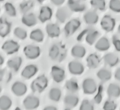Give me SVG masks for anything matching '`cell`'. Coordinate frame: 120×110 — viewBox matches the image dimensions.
<instances>
[{
    "label": "cell",
    "instance_id": "d6986e66",
    "mask_svg": "<svg viewBox=\"0 0 120 110\" xmlns=\"http://www.w3.org/2000/svg\"><path fill=\"white\" fill-rule=\"evenodd\" d=\"M22 23L28 27L35 26L38 23L36 16L33 12H28L24 14L22 18Z\"/></svg>",
    "mask_w": 120,
    "mask_h": 110
},
{
    "label": "cell",
    "instance_id": "b9f144b4",
    "mask_svg": "<svg viewBox=\"0 0 120 110\" xmlns=\"http://www.w3.org/2000/svg\"><path fill=\"white\" fill-rule=\"evenodd\" d=\"M66 0H50L51 2L56 6H61L62 5Z\"/></svg>",
    "mask_w": 120,
    "mask_h": 110
},
{
    "label": "cell",
    "instance_id": "ba28073f",
    "mask_svg": "<svg viewBox=\"0 0 120 110\" xmlns=\"http://www.w3.org/2000/svg\"><path fill=\"white\" fill-rule=\"evenodd\" d=\"M20 45L14 40H8L4 42L2 47L3 51L8 55L15 54L20 49Z\"/></svg>",
    "mask_w": 120,
    "mask_h": 110
},
{
    "label": "cell",
    "instance_id": "681fc988",
    "mask_svg": "<svg viewBox=\"0 0 120 110\" xmlns=\"http://www.w3.org/2000/svg\"><path fill=\"white\" fill-rule=\"evenodd\" d=\"M2 92V87L1 86V85H0V93H1Z\"/></svg>",
    "mask_w": 120,
    "mask_h": 110
},
{
    "label": "cell",
    "instance_id": "cb8c5ba5",
    "mask_svg": "<svg viewBox=\"0 0 120 110\" xmlns=\"http://www.w3.org/2000/svg\"><path fill=\"white\" fill-rule=\"evenodd\" d=\"M104 63L107 66L109 67H113L116 66L119 62V59L117 56L113 53H108L104 56Z\"/></svg>",
    "mask_w": 120,
    "mask_h": 110
},
{
    "label": "cell",
    "instance_id": "5bb4252c",
    "mask_svg": "<svg viewBox=\"0 0 120 110\" xmlns=\"http://www.w3.org/2000/svg\"><path fill=\"white\" fill-rule=\"evenodd\" d=\"M52 10L49 6H43L41 8L38 15V19L41 22L45 23L50 20L52 16Z\"/></svg>",
    "mask_w": 120,
    "mask_h": 110
},
{
    "label": "cell",
    "instance_id": "7c38bea8",
    "mask_svg": "<svg viewBox=\"0 0 120 110\" xmlns=\"http://www.w3.org/2000/svg\"><path fill=\"white\" fill-rule=\"evenodd\" d=\"M67 5L70 11L73 12H82L86 9V4L81 0H68Z\"/></svg>",
    "mask_w": 120,
    "mask_h": 110
},
{
    "label": "cell",
    "instance_id": "83f0119b",
    "mask_svg": "<svg viewBox=\"0 0 120 110\" xmlns=\"http://www.w3.org/2000/svg\"><path fill=\"white\" fill-rule=\"evenodd\" d=\"M96 76L98 79L102 82H106L112 78V74L108 69L102 68L98 71Z\"/></svg>",
    "mask_w": 120,
    "mask_h": 110
},
{
    "label": "cell",
    "instance_id": "e575fe53",
    "mask_svg": "<svg viewBox=\"0 0 120 110\" xmlns=\"http://www.w3.org/2000/svg\"><path fill=\"white\" fill-rule=\"evenodd\" d=\"M4 7L5 11L8 16L10 17H15L16 16V10L11 3L6 2Z\"/></svg>",
    "mask_w": 120,
    "mask_h": 110
},
{
    "label": "cell",
    "instance_id": "ac0fdd59",
    "mask_svg": "<svg viewBox=\"0 0 120 110\" xmlns=\"http://www.w3.org/2000/svg\"><path fill=\"white\" fill-rule=\"evenodd\" d=\"M99 16L96 11L91 10L86 12L83 15V20L88 25H94L98 22Z\"/></svg>",
    "mask_w": 120,
    "mask_h": 110
},
{
    "label": "cell",
    "instance_id": "f6af8a7d",
    "mask_svg": "<svg viewBox=\"0 0 120 110\" xmlns=\"http://www.w3.org/2000/svg\"><path fill=\"white\" fill-rule=\"evenodd\" d=\"M4 58H3V57L1 55H0V66L3 65V64L4 63Z\"/></svg>",
    "mask_w": 120,
    "mask_h": 110
},
{
    "label": "cell",
    "instance_id": "5b68a950",
    "mask_svg": "<svg viewBox=\"0 0 120 110\" xmlns=\"http://www.w3.org/2000/svg\"><path fill=\"white\" fill-rule=\"evenodd\" d=\"M23 52L28 59H35L40 56L41 49L38 46L28 45L24 48Z\"/></svg>",
    "mask_w": 120,
    "mask_h": 110
},
{
    "label": "cell",
    "instance_id": "7a4b0ae2",
    "mask_svg": "<svg viewBox=\"0 0 120 110\" xmlns=\"http://www.w3.org/2000/svg\"><path fill=\"white\" fill-rule=\"evenodd\" d=\"M48 79L45 76L41 75L34 80L31 83L30 88L32 91L35 93H41L47 88Z\"/></svg>",
    "mask_w": 120,
    "mask_h": 110
},
{
    "label": "cell",
    "instance_id": "f546056e",
    "mask_svg": "<svg viewBox=\"0 0 120 110\" xmlns=\"http://www.w3.org/2000/svg\"><path fill=\"white\" fill-rule=\"evenodd\" d=\"M67 91L71 93H75L79 90V85L77 81L75 79H70L67 81L65 84Z\"/></svg>",
    "mask_w": 120,
    "mask_h": 110
},
{
    "label": "cell",
    "instance_id": "bcb514c9",
    "mask_svg": "<svg viewBox=\"0 0 120 110\" xmlns=\"http://www.w3.org/2000/svg\"><path fill=\"white\" fill-rule=\"evenodd\" d=\"M45 1V0H37V1L38 2L40 3H43Z\"/></svg>",
    "mask_w": 120,
    "mask_h": 110
},
{
    "label": "cell",
    "instance_id": "60d3db41",
    "mask_svg": "<svg viewBox=\"0 0 120 110\" xmlns=\"http://www.w3.org/2000/svg\"><path fill=\"white\" fill-rule=\"evenodd\" d=\"M112 42L115 49L117 51L120 52V40L119 38V37L115 35L112 37Z\"/></svg>",
    "mask_w": 120,
    "mask_h": 110
},
{
    "label": "cell",
    "instance_id": "30bf717a",
    "mask_svg": "<svg viewBox=\"0 0 120 110\" xmlns=\"http://www.w3.org/2000/svg\"><path fill=\"white\" fill-rule=\"evenodd\" d=\"M69 71L73 75H81L83 73L84 67L82 63L77 61H72L68 64Z\"/></svg>",
    "mask_w": 120,
    "mask_h": 110
},
{
    "label": "cell",
    "instance_id": "f907efd6",
    "mask_svg": "<svg viewBox=\"0 0 120 110\" xmlns=\"http://www.w3.org/2000/svg\"><path fill=\"white\" fill-rule=\"evenodd\" d=\"M4 0H0V2H3Z\"/></svg>",
    "mask_w": 120,
    "mask_h": 110
},
{
    "label": "cell",
    "instance_id": "7dc6e473",
    "mask_svg": "<svg viewBox=\"0 0 120 110\" xmlns=\"http://www.w3.org/2000/svg\"><path fill=\"white\" fill-rule=\"evenodd\" d=\"M118 32H119V33L120 34V24L119 25V27H118Z\"/></svg>",
    "mask_w": 120,
    "mask_h": 110
},
{
    "label": "cell",
    "instance_id": "816d5d0a",
    "mask_svg": "<svg viewBox=\"0 0 120 110\" xmlns=\"http://www.w3.org/2000/svg\"><path fill=\"white\" fill-rule=\"evenodd\" d=\"M0 12H1V9H0Z\"/></svg>",
    "mask_w": 120,
    "mask_h": 110
},
{
    "label": "cell",
    "instance_id": "4fadbf2b",
    "mask_svg": "<svg viewBox=\"0 0 120 110\" xmlns=\"http://www.w3.org/2000/svg\"><path fill=\"white\" fill-rule=\"evenodd\" d=\"M71 15L70 10L66 7H61L56 12V18L60 23H64L68 20Z\"/></svg>",
    "mask_w": 120,
    "mask_h": 110
},
{
    "label": "cell",
    "instance_id": "d590c367",
    "mask_svg": "<svg viewBox=\"0 0 120 110\" xmlns=\"http://www.w3.org/2000/svg\"><path fill=\"white\" fill-rule=\"evenodd\" d=\"M11 74L5 69H0V82L8 83L11 78Z\"/></svg>",
    "mask_w": 120,
    "mask_h": 110
},
{
    "label": "cell",
    "instance_id": "ee69618b",
    "mask_svg": "<svg viewBox=\"0 0 120 110\" xmlns=\"http://www.w3.org/2000/svg\"><path fill=\"white\" fill-rule=\"evenodd\" d=\"M43 110H57V109L54 106H48L45 107Z\"/></svg>",
    "mask_w": 120,
    "mask_h": 110
},
{
    "label": "cell",
    "instance_id": "603a6c76",
    "mask_svg": "<svg viewBox=\"0 0 120 110\" xmlns=\"http://www.w3.org/2000/svg\"><path fill=\"white\" fill-rule=\"evenodd\" d=\"M110 47L109 40L107 37H103L97 40L95 43V47L97 50L99 51H107Z\"/></svg>",
    "mask_w": 120,
    "mask_h": 110
},
{
    "label": "cell",
    "instance_id": "484cf974",
    "mask_svg": "<svg viewBox=\"0 0 120 110\" xmlns=\"http://www.w3.org/2000/svg\"><path fill=\"white\" fill-rule=\"evenodd\" d=\"M107 94L111 98H117L120 96V86L115 83H111L108 86Z\"/></svg>",
    "mask_w": 120,
    "mask_h": 110
},
{
    "label": "cell",
    "instance_id": "d4e9b609",
    "mask_svg": "<svg viewBox=\"0 0 120 110\" xmlns=\"http://www.w3.org/2000/svg\"><path fill=\"white\" fill-rule=\"evenodd\" d=\"M101 62L100 57L95 53L90 54L87 58V65L90 69H96Z\"/></svg>",
    "mask_w": 120,
    "mask_h": 110
},
{
    "label": "cell",
    "instance_id": "44dd1931",
    "mask_svg": "<svg viewBox=\"0 0 120 110\" xmlns=\"http://www.w3.org/2000/svg\"><path fill=\"white\" fill-rule=\"evenodd\" d=\"M48 36L51 38H55L60 36L61 33V29L60 26L55 23H49L45 27Z\"/></svg>",
    "mask_w": 120,
    "mask_h": 110
},
{
    "label": "cell",
    "instance_id": "7402d4cb",
    "mask_svg": "<svg viewBox=\"0 0 120 110\" xmlns=\"http://www.w3.org/2000/svg\"><path fill=\"white\" fill-rule=\"evenodd\" d=\"M79 98L76 95L70 93L66 95L64 98V103L67 107L74 108L79 104Z\"/></svg>",
    "mask_w": 120,
    "mask_h": 110
},
{
    "label": "cell",
    "instance_id": "f1b7e54d",
    "mask_svg": "<svg viewBox=\"0 0 120 110\" xmlns=\"http://www.w3.org/2000/svg\"><path fill=\"white\" fill-rule=\"evenodd\" d=\"M34 2L33 0H27L21 2L20 4V11L23 14L30 12L34 7Z\"/></svg>",
    "mask_w": 120,
    "mask_h": 110
},
{
    "label": "cell",
    "instance_id": "8992f818",
    "mask_svg": "<svg viewBox=\"0 0 120 110\" xmlns=\"http://www.w3.org/2000/svg\"><path fill=\"white\" fill-rule=\"evenodd\" d=\"M116 21L112 16L105 15L101 21V26L102 29L106 32H111L114 29Z\"/></svg>",
    "mask_w": 120,
    "mask_h": 110
},
{
    "label": "cell",
    "instance_id": "8fae6325",
    "mask_svg": "<svg viewBox=\"0 0 120 110\" xmlns=\"http://www.w3.org/2000/svg\"><path fill=\"white\" fill-rule=\"evenodd\" d=\"M27 86L25 83L20 81H15L11 86V91L17 97L24 95L27 92Z\"/></svg>",
    "mask_w": 120,
    "mask_h": 110
},
{
    "label": "cell",
    "instance_id": "52a82bcc",
    "mask_svg": "<svg viewBox=\"0 0 120 110\" xmlns=\"http://www.w3.org/2000/svg\"><path fill=\"white\" fill-rule=\"evenodd\" d=\"M40 104L39 98L33 95H28L23 102L24 108L27 110H33L37 109L39 106Z\"/></svg>",
    "mask_w": 120,
    "mask_h": 110
},
{
    "label": "cell",
    "instance_id": "9a60e30c",
    "mask_svg": "<svg viewBox=\"0 0 120 110\" xmlns=\"http://www.w3.org/2000/svg\"><path fill=\"white\" fill-rule=\"evenodd\" d=\"M38 70V67L36 65H28L23 69L21 72V76L24 79H29L36 75Z\"/></svg>",
    "mask_w": 120,
    "mask_h": 110
},
{
    "label": "cell",
    "instance_id": "74e56055",
    "mask_svg": "<svg viewBox=\"0 0 120 110\" xmlns=\"http://www.w3.org/2000/svg\"><path fill=\"white\" fill-rule=\"evenodd\" d=\"M80 110H94V105L90 100L84 99L81 103Z\"/></svg>",
    "mask_w": 120,
    "mask_h": 110
},
{
    "label": "cell",
    "instance_id": "4316f807",
    "mask_svg": "<svg viewBox=\"0 0 120 110\" xmlns=\"http://www.w3.org/2000/svg\"><path fill=\"white\" fill-rule=\"evenodd\" d=\"M86 54V49L80 45H75L71 50V55L74 58L80 59L83 58Z\"/></svg>",
    "mask_w": 120,
    "mask_h": 110
},
{
    "label": "cell",
    "instance_id": "ab89813d",
    "mask_svg": "<svg viewBox=\"0 0 120 110\" xmlns=\"http://www.w3.org/2000/svg\"><path fill=\"white\" fill-rule=\"evenodd\" d=\"M117 108V105L112 100H107L103 105L104 110H115Z\"/></svg>",
    "mask_w": 120,
    "mask_h": 110
},
{
    "label": "cell",
    "instance_id": "277c9868",
    "mask_svg": "<svg viewBox=\"0 0 120 110\" xmlns=\"http://www.w3.org/2000/svg\"><path fill=\"white\" fill-rule=\"evenodd\" d=\"M83 91L86 95H93L98 90V85L94 79L87 78L83 80L82 84Z\"/></svg>",
    "mask_w": 120,
    "mask_h": 110
},
{
    "label": "cell",
    "instance_id": "8d00e7d4",
    "mask_svg": "<svg viewBox=\"0 0 120 110\" xmlns=\"http://www.w3.org/2000/svg\"><path fill=\"white\" fill-rule=\"evenodd\" d=\"M14 34L16 37L21 40H25L27 37V31L20 27H17L14 29Z\"/></svg>",
    "mask_w": 120,
    "mask_h": 110
},
{
    "label": "cell",
    "instance_id": "3957f363",
    "mask_svg": "<svg viewBox=\"0 0 120 110\" xmlns=\"http://www.w3.org/2000/svg\"><path fill=\"white\" fill-rule=\"evenodd\" d=\"M81 26V22L80 19L73 18L69 21L65 25L64 31L65 34L67 36H71L78 30Z\"/></svg>",
    "mask_w": 120,
    "mask_h": 110
},
{
    "label": "cell",
    "instance_id": "e0dca14e",
    "mask_svg": "<svg viewBox=\"0 0 120 110\" xmlns=\"http://www.w3.org/2000/svg\"><path fill=\"white\" fill-rule=\"evenodd\" d=\"M11 23L6 18H0V36L5 37L9 34L11 31Z\"/></svg>",
    "mask_w": 120,
    "mask_h": 110
},
{
    "label": "cell",
    "instance_id": "836d02e7",
    "mask_svg": "<svg viewBox=\"0 0 120 110\" xmlns=\"http://www.w3.org/2000/svg\"><path fill=\"white\" fill-rule=\"evenodd\" d=\"M90 4L94 9L99 11H104L106 7L105 0H91Z\"/></svg>",
    "mask_w": 120,
    "mask_h": 110
},
{
    "label": "cell",
    "instance_id": "2e32d148",
    "mask_svg": "<svg viewBox=\"0 0 120 110\" xmlns=\"http://www.w3.org/2000/svg\"><path fill=\"white\" fill-rule=\"evenodd\" d=\"M99 37V33L94 28H88L85 31V40L89 45H93Z\"/></svg>",
    "mask_w": 120,
    "mask_h": 110
},
{
    "label": "cell",
    "instance_id": "4dcf8cb0",
    "mask_svg": "<svg viewBox=\"0 0 120 110\" xmlns=\"http://www.w3.org/2000/svg\"><path fill=\"white\" fill-rule=\"evenodd\" d=\"M45 38V35L41 30L40 29H36L33 30L30 34V38L33 41L41 43L43 42Z\"/></svg>",
    "mask_w": 120,
    "mask_h": 110
},
{
    "label": "cell",
    "instance_id": "ffe728a7",
    "mask_svg": "<svg viewBox=\"0 0 120 110\" xmlns=\"http://www.w3.org/2000/svg\"><path fill=\"white\" fill-rule=\"evenodd\" d=\"M22 64V59L21 57L16 56L10 58L7 62V66L12 71L17 72L19 70Z\"/></svg>",
    "mask_w": 120,
    "mask_h": 110
},
{
    "label": "cell",
    "instance_id": "7bdbcfd3",
    "mask_svg": "<svg viewBox=\"0 0 120 110\" xmlns=\"http://www.w3.org/2000/svg\"><path fill=\"white\" fill-rule=\"evenodd\" d=\"M114 77L115 79L120 81V67L116 70L114 73Z\"/></svg>",
    "mask_w": 120,
    "mask_h": 110
},
{
    "label": "cell",
    "instance_id": "f35d334b",
    "mask_svg": "<svg viewBox=\"0 0 120 110\" xmlns=\"http://www.w3.org/2000/svg\"><path fill=\"white\" fill-rule=\"evenodd\" d=\"M109 9L115 12H120V0H110L109 3Z\"/></svg>",
    "mask_w": 120,
    "mask_h": 110
},
{
    "label": "cell",
    "instance_id": "c3c4849f",
    "mask_svg": "<svg viewBox=\"0 0 120 110\" xmlns=\"http://www.w3.org/2000/svg\"><path fill=\"white\" fill-rule=\"evenodd\" d=\"M15 110H21L19 107H16V109H15Z\"/></svg>",
    "mask_w": 120,
    "mask_h": 110
},
{
    "label": "cell",
    "instance_id": "d6a6232c",
    "mask_svg": "<svg viewBox=\"0 0 120 110\" xmlns=\"http://www.w3.org/2000/svg\"><path fill=\"white\" fill-rule=\"evenodd\" d=\"M12 105V100L7 95H2L0 97V110H8Z\"/></svg>",
    "mask_w": 120,
    "mask_h": 110
},
{
    "label": "cell",
    "instance_id": "9c48e42d",
    "mask_svg": "<svg viewBox=\"0 0 120 110\" xmlns=\"http://www.w3.org/2000/svg\"><path fill=\"white\" fill-rule=\"evenodd\" d=\"M51 76L55 82L61 83L66 77V72L63 68L59 66H53L51 70Z\"/></svg>",
    "mask_w": 120,
    "mask_h": 110
},
{
    "label": "cell",
    "instance_id": "1f68e13d",
    "mask_svg": "<svg viewBox=\"0 0 120 110\" xmlns=\"http://www.w3.org/2000/svg\"><path fill=\"white\" fill-rule=\"evenodd\" d=\"M49 98L55 102H59L62 97L61 90L58 88H52L49 92Z\"/></svg>",
    "mask_w": 120,
    "mask_h": 110
},
{
    "label": "cell",
    "instance_id": "6da1fadb",
    "mask_svg": "<svg viewBox=\"0 0 120 110\" xmlns=\"http://www.w3.org/2000/svg\"><path fill=\"white\" fill-rule=\"evenodd\" d=\"M49 56L52 61L60 62L64 61L67 56V49L61 43H56L51 46Z\"/></svg>",
    "mask_w": 120,
    "mask_h": 110
}]
</instances>
